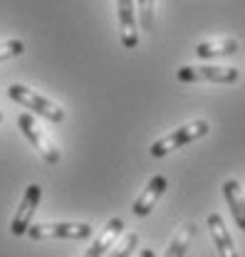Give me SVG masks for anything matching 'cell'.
<instances>
[{
  "label": "cell",
  "mask_w": 245,
  "mask_h": 257,
  "mask_svg": "<svg viewBox=\"0 0 245 257\" xmlns=\"http://www.w3.org/2000/svg\"><path fill=\"white\" fill-rule=\"evenodd\" d=\"M8 96H10L13 101H18L20 106H25L30 114L42 116V119H47V121L62 124V121H64V116H67V111L62 109L60 104L50 101L47 96L37 94L35 89L25 87V84H10V87H8Z\"/></svg>",
  "instance_id": "obj_1"
},
{
  "label": "cell",
  "mask_w": 245,
  "mask_h": 257,
  "mask_svg": "<svg viewBox=\"0 0 245 257\" xmlns=\"http://www.w3.org/2000/svg\"><path fill=\"white\" fill-rule=\"evenodd\" d=\"M208 131H211V126H208V121H206V119L188 121V124H184V126L174 128L171 134L161 136L158 141H153L151 149H149V154H151L153 159H164L166 154H171V151L181 149V146H186V144H191V141H196V139H203Z\"/></svg>",
  "instance_id": "obj_2"
},
{
  "label": "cell",
  "mask_w": 245,
  "mask_h": 257,
  "mask_svg": "<svg viewBox=\"0 0 245 257\" xmlns=\"http://www.w3.org/2000/svg\"><path fill=\"white\" fill-rule=\"evenodd\" d=\"M18 126L23 131V136L32 144V149L42 156V161H47L50 166L60 163V149L52 144V139L47 136V131L32 119V114H20L18 116Z\"/></svg>",
  "instance_id": "obj_3"
},
{
  "label": "cell",
  "mask_w": 245,
  "mask_h": 257,
  "mask_svg": "<svg viewBox=\"0 0 245 257\" xmlns=\"http://www.w3.org/2000/svg\"><path fill=\"white\" fill-rule=\"evenodd\" d=\"M179 82L193 84V82H215V84H233L238 82L240 72L235 67H220V64H201V67H181L176 72Z\"/></svg>",
  "instance_id": "obj_4"
},
{
  "label": "cell",
  "mask_w": 245,
  "mask_h": 257,
  "mask_svg": "<svg viewBox=\"0 0 245 257\" xmlns=\"http://www.w3.org/2000/svg\"><path fill=\"white\" fill-rule=\"evenodd\" d=\"M92 227L87 223H42L28 227L30 240H87Z\"/></svg>",
  "instance_id": "obj_5"
},
{
  "label": "cell",
  "mask_w": 245,
  "mask_h": 257,
  "mask_svg": "<svg viewBox=\"0 0 245 257\" xmlns=\"http://www.w3.org/2000/svg\"><path fill=\"white\" fill-rule=\"evenodd\" d=\"M40 198H42V188L37 186V183H30L25 193H23V200H20V205H18V210H15V215H13V220H10V232L13 235H28V227L32 225V218H35V210H37V205H40Z\"/></svg>",
  "instance_id": "obj_6"
},
{
  "label": "cell",
  "mask_w": 245,
  "mask_h": 257,
  "mask_svg": "<svg viewBox=\"0 0 245 257\" xmlns=\"http://www.w3.org/2000/svg\"><path fill=\"white\" fill-rule=\"evenodd\" d=\"M117 13H119V37H122V45L126 50H134L139 45L134 0H117Z\"/></svg>",
  "instance_id": "obj_7"
},
{
  "label": "cell",
  "mask_w": 245,
  "mask_h": 257,
  "mask_svg": "<svg viewBox=\"0 0 245 257\" xmlns=\"http://www.w3.org/2000/svg\"><path fill=\"white\" fill-rule=\"evenodd\" d=\"M166 186H169V181H166V176H161V173H156L151 181L146 183V188L141 191V195L134 200V215H139V218H144V215H149L153 210V205L158 203V198L164 195L166 191Z\"/></svg>",
  "instance_id": "obj_8"
},
{
  "label": "cell",
  "mask_w": 245,
  "mask_h": 257,
  "mask_svg": "<svg viewBox=\"0 0 245 257\" xmlns=\"http://www.w3.org/2000/svg\"><path fill=\"white\" fill-rule=\"evenodd\" d=\"M124 232V220L122 218H112L104 225V230L99 232V237L92 242V247H87L85 257H107V252L112 250V245L119 240V235Z\"/></svg>",
  "instance_id": "obj_9"
},
{
  "label": "cell",
  "mask_w": 245,
  "mask_h": 257,
  "mask_svg": "<svg viewBox=\"0 0 245 257\" xmlns=\"http://www.w3.org/2000/svg\"><path fill=\"white\" fill-rule=\"evenodd\" d=\"M206 223H208V230H211V237H213V245H215V250H218V255L220 257H240L238 250H235V242H233L230 232H228V227H225L223 218H220L218 213H211Z\"/></svg>",
  "instance_id": "obj_10"
},
{
  "label": "cell",
  "mask_w": 245,
  "mask_h": 257,
  "mask_svg": "<svg viewBox=\"0 0 245 257\" xmlns=\"http://www.w3.org/2000/svg\"><path fill=\"white\" fill-rule=\"evenodd\" d=\"M223 195H225V203H228V208H230V215H233V220L235 225L245 230V195L240 191V183L238 181H225L223 183Z\"/></svg>",
  "instance_id": "obj_11"
},
{
  "label": "cell",
  "mask_w": 245,
  "mask_h": 257,
  "mask_svg": "<svg viewBox=\"0 0 245 257\" xmlns=\"http://www.w3.org/2000/svg\"><path fill=\"white\" fill-rule=\"evenodd\" d=\"M238 52V42L233 37H220V40H206L196 47V55L201 60H213V57H225V55H235Z\"/></svg>",
  "instance_id": "obj_12"
},
{
  "label": "cell",
  "mask_w": 245,
  "mask_h": 257,
  "mask_svg": "<svg viewBox=\"0 0 245 257\" xmlns=\"http://www.w3.org/2000/svg\"><path fill=\"white\" fill-rule=\"evenodd\" d=\"M193 237H196V225H193V223H184V225H181V230L174 235L171 245L166 247L164 257H186L188 247H191V242H193Z\"/></svg>",
  "instance_id": "obj_13"
},
{
  "label": "cell",
  "mask_w": 245,
  "mask_h": 257,
  "mask_svg": "<svg viewBox=\"0 0 245 257\" xmlns=\"http://www.w3.org/2000/svg\"><path fill=\"white\" fill-rule=\"evenodd\" d=\"M139 247V235L136 232H126L119 242L112 245V250L107 252V257H131V252Z\"/></svg>",
  "instance_id": "obj_14"
},
{
  "label": "cell",
  "mask_w": 245,
  "mask_h": 257,
  "mask_svg": "<svg viewBox=\"0 0 245 257\" xmlns=\"http://www.w3.org/2000/svg\"><path fill=\"white\" fill-rule=\"evenodd\" d=\"M23 52H25V42H23V40H8V42H0V62L13 60V57H20Z\"/></svg>",
  "instance_id": "obj_15"
},
{
  "label": "cell",
  "mask_w": 245,
  "mask_h": 257,
  "mask_svg": "<svg viewBox=\"0 0 245 257\" xmlns=\"http://www.w3.org/2000/svg\"><path fill=\"white\" fill-rule=\"evenodd\" d=\"M139 20L144 30L153 28V0H139Z\"/></svg>",
  "instance_id": "obj_16"
},
{
  "label": "cell",
  "mask_w": 245,
  "mask_h": 257,
  "mask_svg": "<svg viewBox=\"0 0 245 257\" xmlns=\"http://www.w3.org/2000/svg\"><path fill=\"white\" fill-rule=\"evenodd\" d=\"M139 257H156V250H153V247H144V250L139 252Z\"/></svg>",
  "instance_id": "obj_17"
},
{
  "label": "cell",
  "mask_w": 245,
  "mask_h": 257,
  "mask_svg": "<svg viewBox=\"0 0 245 257\" xmlns=\"http://www.w3.org/2000/svg\"><path fill=\"white\" fill-rule=\"evenodd\" d=\"M0 121H3V111H0Z\"/></svg>",
  "instance_id": "obj_18"
}]
</instances>
